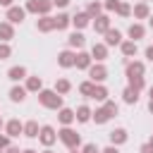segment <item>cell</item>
Here are the masks:
<instances>
[{
  "instance_id": "cell-1",
  "label": "cell",
  "mask_w": 153,
  "mask_h": 153,
  "mask_svg": "<svg viewBox=\"0 0 153 153\" xmlns=\"http://www.w3.org/2000/svg\"><path fill=\"white\" fill-rule=\"evenodd\" d=\"M41 100H43L45 105H50V108H57V105H60V96H55V93H50V91L41 93Z\"/></svg>"
},
{
  "instance_id": "cell-2",
  "label": "cell",
  "mask_w": 153,
  "mask_h": 153,
  "mask_svg": "<svg viewBox=\"0 0 153 153\" xmlns=\"http://www.w3.org/2000/svg\"><path fill=\"white\" fill-rule=\"evenodd\" d=\"M110 112H115V105L110 103V105H105L100 112H96V122H105L108 117H110Z\"/></svg>"
},
{
  "instance_id": "cell-3",
  "label": "cell",
  "mask_w": 153,
  "mask_h": 153,
  "mask_svg": "<svg viewBox=\"0 0 153 153\" xmlns=\"http://www.w3.org/2000/svg\"><path fill=\"white\" fill-rule=\"evenodd\" d=\"M62 141H65L67 146H76V143H79V136H76L74 131H69V129H65V131H62Z\"/></svg>"
},
{
  "instance_id": "cell-4",
  "label": "cell",
  "mask_w": 153,
  "mask_h": 153,
  "mask_svg": "<svg viewBox=\"0 0 153 153\" xmlns=\"http://www.w3.org/2000/svg\"><path fill=\"white\" fill-rule=\"evenodd\" d=\"M41 139H43V143H53V139H55V136H53V129H50V127H45V129H43V134H41Z\"/></svg>"
},
{
  "instance_id": "cell-5",
  "label": "cell",
  "mask_w": 153,
  "mask_h": 153,
  "mask_svg": "<svg viewBox=\"0 0 153 153\" xmlns=\"http://www.w3.org/2000/svg\"><path fill=\"white\" fill-rule=\"evenodd\" d=\"M22 17H24V12H22V10H17V7H14V10H10V19H12V22H22Z\"/></svg>"
},
{
  "instance_id": "cell-6",
  "label": "cell",
  "mask_w": 153,
  "mask_h": 153,
  "mask_svg": "<svg viewBox=\"0 0 153 153\" xmlns=\"http://www.w3.org/2000/svg\"><path fill=\"white\" fill-rule=\"evenodd\" d=\"M91 76H93V79H105V69H103V67H93V69H91Z\"/></svg>"
},
{
  "instance_id": "cell-7",
  "label": "cell",
  "mask_w": 153,
  "mask_h": 153,
  "mask_svg": "<svg viewBox=\"0 0 153 153\" xmlns=\"http://www.w3.org/2000/svg\"><path fill=\"white\" fill-rule=\"evenodd\" d=\"M22 76H24V69H22V67L10 69V79H22Z\"/></svg>"
},
{
  "instance_id": "cell-8",
  "label": "cell",
  "mask_w": 153,
  "mask_h": 153,
  "mask_svg": "<svg viewBox=\"0 0 153 153\" xmlns=\"http://www.w3.org/2000/svg\"><path fill=\"white\" fill-rule=\"evenodd\" d=\"M12 100H24V88H12Z\"/></svg>"
},
{
  "instance_id": "cell-9",
  "label": "cell",
  "mask_w": 153,
  "mask_h": 153,
  "mask_svg": "<svg viewBox=\"0 0 153 153\" xmlns=\"http://www.w3.org/2000/svg\"><path fill=\"white\" fill-rule=\"evenodd\" d=\"M36 131H38L36 122H29V124H26V136H36Z\"/></svg>"
},
{
  "instance_id": "cell-10",
  "label": "cell",
  "mask_w": 153,
  "mask_h": 153,
  "mask_svg": "<svg viewBox=\"0 0 153 153\" xmlns=\"http://www.w3.org/2000/svg\"><path fill=\"white\" fill-rule=\"evenodd\" d=\"M108 43H120V33L117 31H108Z\"/></svg>"
},
{
  "instance_id": "cell-11",
  "label": "cell",
  "mask_w": 153,
  "mask_h": 153,
  "mask_svg": "<svg viewBox=\"0 0 153 153\" xmlns=\"http://www.w3.org/2000/svg\"><path fill=\"white\" fill-rule=\"evenodd\" d=\"M69 43H72V45H81V43H84V36H81V33H74V36L69 38Z\"/></svg>"
},
{
  "instance_id": "cell-12",
  "label": "cell",
  "mask_w": 153,
  "mask_h": 153,
  "mask_svg": "<svg viewBox=\"0 0 153 153\" xmlns=\"http://www.w3.org/2000/svg\"><path fill=\"white\" fill-rule=\"evenodd\" d=\"M60 65H65V67L72 65V55H69V53H62V55H60Z\"/></svg>"
},
{
  "instance_id": "cell-13",
  "label": "cell",
  "mask_w": 153,
  "mask_h": 153,
  "mask_svg": "<svg viewBox=\"0 0 153 153\" xmlns=\"http://www.w3.org/2000/svg\"><path fill=\"white\" fill-rule=\"evenodd\" d=\"M72 117H74V115H72L69 110H62V112H60V120H62L65 124H67V122H72Z\"/></svg>"
},
{
  "instance_id": "cell-14",
  "label": "cell",
  "mask_w": 153,
  "mask_h": 153,
  "mask_svg": "<svg viewBox=\"0 0 153 153\" xmlns=\"http://www.w3.org/2000/svg\"><path fill=\"white\" fill-rule=\"evenodd\" d=\"M19 131H22V127H19V122H10V134H12V136H17Z\"/></svg>"
},
{
  "instance_id": "cell-15",
  "label": "cell",
  "mask_w": 153,
  "mask_h": 153,
  "mask_svg": "<svg viewBox=\"0 0 153 153\" xmlns=\"http://www.w3.org/2000/svg\"><path fill=\"white\" fill-rule=\"evenodd\" d=\"M110 136H112V141H117V143H120V141H124V131H122V129H117V131H112Z\"/></svg>"
},
{
  "instance_id": "cell-16",
  "label": "cell",
  "mask_w": 153,
  "mask_h": 153,
  "mask_svg": "<svg viewBox=\"0 0 153 153\" xmlns=\"http://www.w3.org/2000/svg\"><path fill=\"white\" fill-rule=\"evenodd\" d=\"M0 36H5V38H10V36H12V29H10L7 24H0Z\"/></svg>"
},
{
  "instance_id": "cell-17",
  "label": "cell",
  "mask_w": 153,
  "mask_h": 153,
  "mask_svg": "<svg viewBox=\"0 0 153 153\" xmlns=\"http://www.w3.org/2000/svg\"><path fill=\"white\" fill-rule=\"evenodd\" d=\"M55 26H57V29H62V26H67V17H65V14H60V17L55 19Z\"/></svg>"
},
{
  "instance_id": "cell-18",
  "label": "cell",
  "mask_w": 153,
  "mask_h": 153,
  "mask_svg": "<svg viewBox=\"0 0 153 153\" xmlns=\"http://www.w3.org/2000/svg\"><path fill=\"white\" fill-rule=\"evenodd\" d=\"M129 33H131V38H139V36L143 33V29H141V26H131V29H129Z\"/></svg>"
},
{
  "instance_id": "cell-19",
  "label": "cell",
  "mask_w": 153,
  "mask_h": 153,
  "mask_svg": "<svg viewBox=\"0 0 153 153\" xmlns=\"http://www.w3.org/2000/svg\"><path fill=\"white\" fill-rule=\"evenodd\" d=\"M76 117H79L81 122H86V120H88V108H79V115H76Z\"/></svg>"
},
{
  "instance_id": "cell-20",
  "label": "cell",
  "mask_w": 153,
  "mask_h": 153,
  "mask_svg": "<svg viewBox=\"0 0 153 153\" xmlns=\"http://www.w3.org/2000/svg\"><path fill=\"white\" fill-rule=\"evenodd\" d=\"M122 50H124L127 55H131V53L136 50V45H134V43H124V45H122Z\"/></svg>"
},
{
  "instance_id": "cell-21",
  "label": "cell",
  "mask_w": 153,
  "mask_h": 153,
  "mask_svg": "<svg viewBox=\"0 0 153 153\" xmlns=\"http://www.w3.org/2000/svg\"><path fill=\"white\" fill-rule=\"evenodd\" d=\"M105 26H108V19H105V17H100V19H98V24H96V29L105 31Z\"/></svg>"
},
{
  "instance_id": "cell-22",
  "label": "cell",
  "mask_w": 153,
  "mask_h": 153,
  "mask_svg": "<svg viewBox=\"0 0 153 153\" xmlns=\"http://www.w3.org/2000/svg\"><path fill=\"white\" fill-rule=\"evenodd\" d=\"M93 55H96V57H103V55H105V48H103V45H96V48H93Z\"/></svg>"
},
{
  "instance_id": "cell-23",
  "label": "cell",
  "mask_w": 153,
  "mask_h": 153,
  "mask_svg": "<svg viewBox=\"0 0 153 153\" xmlns=\"http://www.w3.org/2000/svg\"><path fill=\"white\" fill-rule=\"evenodd\" d=\"M76 65H79V67H86V65H88V55H79Z\"/></svg>"
},
{
  "instance_id": "cell-24",
  "label": "cell",
  "mask_w": 153,
  "mask_h": 153,
  "mask_svg": "<svg viewBox=\"0 0 153 153\" xmlns=\"http://www.w3.org/2000/svg\"><path fill=\"white\" fill-rule=\"evenodd\" d=\"M134 74H141V65H131L129 67V76H134Z\"/></svg>"
},
{
  "instance_id": "cell-25",
  "label": "cell",
  "mask_w": 153,
  "mask_h": 153,
  "mask_svg": "<svg viewBox=\"0 0 153 153\" xmlns=\"http://www.w3.org/2000/svg\"><path fill=\"white\" fill-rule=\"evenodd\" d=\"M93 98L103 100V98H105V91H103V88H93Z\"/></svg>"
},
{
  "instance_id": "cell-26",
  "label": "cell",
  "mask_w": 153,
  "mask_h": 153,
  "mask_svg": "<svg viewBox=\"0 0 153 153\" xmlns=\"http://www.w3.org/2000/svg\"><path fill=\"white\" fill-rule=\"evenodd\" d=\"M124 98H127V103H134V100H136V91H127Z\"/></svg>"
},
{
  "instance_id": "cell-27",
  "label": "cell",
  "mask_w": 153,
  "mask_h": 153,
  "mask_svg": "<svg viewBox=\"0 0 153 153\" xmlns=\"http://www.w3.org/2000/svg\"><path fill=\"white\" fill-rule=\"evenodd\" d=\"M74 22H76V26H84V24H86V17H84V14H79Z\"/></svg>"
},
{
  "instance_id": "cell-28",
  "label": "cell",
  "mask_w": 153,
  "mask_h": 153,
  "mask_svg": "<svg viewBox=\"0 0 153 153\" xmlns=\"http://www.w3.org/2000/svg\"><path fill=\"white\" fill-rule=\"evenodd\" d=\"M38 86H41L38 79H29V88H38Z\"/></svg>"
},
{
  "instance_id": "cell-29",
  "label": "cell",
  "mask_w": 153,
  "mask_h": 153,
  "mask_svg": "<svg viewBox=\"0 0 153 153\" xmlns=\"http://www.w3.org/2000/svg\"><path fill=\"white\" fill-rule=\"evenodd\" d=\"M10 55V48L7 45H0V57H7Z\"/></svg>"
},
{
  "instance_id": "cell-30",
  "label": "cell",
  "mask_w": 153,
  "mask_h": 153,
  "mask_svg": "<svg viewBox=\"0 0 153 153\" xmlns=\"http://www.w3.org/2000/svg\"><path fill=\"white\" fill-rule=\"evenodd\" d=\"M67 88H69L67 81H60V84H57V91H67Z\"/></svg>"
},
{
  "instance_id": "cell-31",
  "label": "cell",
  "mask_w": 153,
  "mask_h": 153,
  "mask_svg": "<svg viewBox=\"0 0 153 153\" xmlns=\"http://www.w3.org/2000/svg\"><path fill=\"white\" fill-rule=\"evenodd\" d=\"M136 14H139V17H143V14H146V7H143V5H141V7H136Z\"/></svg>"
},
{
  "instance_id": "cell-32",
  "label": "cell",
  "mask_w": 153,
  "mask_h": 153,
  "mask_svg": "<svg viewBox=\"0 0 153 153\" xmlns=\"http://www.w3.org/2000/svg\"><path fill=\"white\" fill-rule=\"evenodd\" d=\"M84 153H96V146H91V143H88V146H86V151H84Z\"/></svg>"
},
{
  "instance_id": "cell-33",
  "label": "cell",
  "mask_w": 153,
  "mask_h": 153,
  "mask_svg": "<svg viewBox=\"0 0 153 153\" xmlns=\"http://www.w3.org/2000/svg\"><path fill=\"white\" fill-rule=\"evenodd\" d=\"M143 153H153V146H143Z\"/></svg>"
},
{
  "instance_id": "cell-34",
  "label": "cell",
  "mask_w": 153,
  "mask_h": 153,
  "mask_svg": "<svg viewBox=\"0 0 153 153\" xmlns=\"http://www.w3.org/2000/svg\"><path fill=\"white\" fill-rule=\"evenodd\" d=\"M146 55H148V57L153 60V48H148V50H146Z\"/></svg>"
},
{
  "instance_id": "cell-35",
  "label": "cell",
  "mask_w": 153,
  "mask_h": 153,
  "mask_svg": "<svg viewBox=\"0 0 153 153\" xmlns=\"http://www.w3.org/2000/svg\"><path fill=\"white\" fill-rule=\"evenodd\" d=\"M55 2H57V5H67V0H55Z\"/></svg>"
},
{
  "instance_id": "cell-36",
  "label": "cell",
  "mask_w": 153,
  "mask_h": 153,
  "mask_svg": "<svg viewBox=\"0 0 153 153\" xmlns=\"http://www.w3.org/2000/svg\"><path fill=\"white\" fill-rule=\"evenodd\" d=\"M7 153H19V151H17V148H10V151H7Z\"/></svg>"
},
{
  "instance_id": "cell-37",
  "label": "cell",
  "mask_w": 153,
  "mask_h": 153,
  "mask_svg": "<svg viewBox=\"0 0 153 153\" xmlns=\"http://www.w3.org/2000/svg\"><path fill=\"white\" fill-rule=\"evenodd\" d=\"M105 153H117V151H115V148H108V151H105Z\"/></svg>"
},
{
  "instance_id": "cell-38",
  "label": "cell",
  "mask_w": 153,
  "mask_h": 153,
  "mask_svg": "<svg viewBox=\"0 0 153 153\" xmlns=\"http://www.w3.org/2000/svg\"><path fill=\"white\" fill-rule=\"evenodd\" d=\"M26 153H31V151H26Z\"/></svg>"
},
{
  "instance_id": "cell-39",
  "label": "cell",
  "mask_w": 153,
  "mask_h": 153,
  "mask_svg": "<svg viewBox=\"0 0 153 153\" xmlns=\"http://www.w3.org/2000/svg\"><path fill=\"white\" fill-rule=\"evenodd\" d=\"M151 24H153V22H151Z\"/></svg>"
},
{
  "instance_id": "cell-40",
  "label": "cell",
  "mask_w": 153,
  "mask_h": 153,
  "mask_svg": "<svg viewBox=\"0 0 153 153\" xmlns=\"http://www.w3.org/2000/svg\"><path fill=\"white\" fill-rule=\"evenodd\" d=\"M0 124H2V122H0Z\"/></svg>"
}]
</instances>
